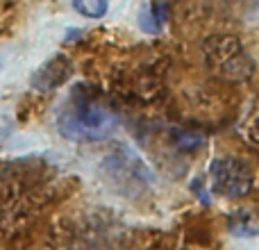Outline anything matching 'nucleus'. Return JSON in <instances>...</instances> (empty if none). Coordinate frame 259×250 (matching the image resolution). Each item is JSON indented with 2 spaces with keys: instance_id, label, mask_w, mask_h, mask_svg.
<instances>
[{
  "instance_id": "f03ea898",
  "label": "nucleus",
  "mask_w": 259,
  "mask_h": 250,
  "mask_svg": "<svg viewBox=\"0 0 259 250\" xmlns=\"http://www.w3.org/2000/svg\"><path fill=\"white\" fill-rule=\"evenodd\" d=\"M205 64L214 75L228 82H248L255 75V59L234 34H211L202 41Z\"/></svg>"
},
{
  "instance_id": "6e6552de",
  "label": "nucleus",
  "mask_w": 259,
  "mask_h": 250,
  "mask_svg": "<svg viewBox=\"0 0 259 250\" xmlns=\"http://www.w3.org/2000/svg\"><path fill=\"white\" fill-rule=\"evenodd\" d=\"M173 139H175V146L180 148V150H184V152H191V150H196V148H200L202 146V141L205 139L200 137V134H193V132H184V130H173Z\"/></svg>"
},
{
  "instance_id": "423d86ee",
  "label": "nucleus",
  "mask_w": 259,
  "mask_h": 250,
  "mask_svg": "<svg viewBox=\"0 0 259 250\" xmlns=\"http://www.w3.org/2000/svg\"><path fill=\"white\" fill-rule=\"evenodd\" d=\"M228 230L234 234V237H243V239H252L257 237L259 225L257 219L250 210H237L230 214L228 219Z\"/></svg>"
},
{
  "instance_id": "7ed1b4c3",
  "label": "nucleus",
  "mask_w": 259,
  "mask_h": 250,
  "mask_svg": "<svg viewBox=\"0 0 259 250\" xmlns=\"http://www.w3.org/2000/svg\"><path fill=\"white\" fill-rule=\"evenodd\" d=\"M103 173L118 193L130 198L139 196L155 184V173L150 171V166L123 143H118L103 159Z\"/></svg>"
},
{
  "instance_id": "39448f33",
  "label": "nucleus",
  "mask_w": 259,
  "mask_h": 250,
  "mask_svg": "<svg viewBox=\"0 0 259 250\" xmlns=\"http://www.w3.org/2000/svg\"><path fill=\"white\" fill-rule=\"evenodd\" d=\"M73 75V62L66 55H55L44 62L30 77V85L36 91H55Z\"/></svg>"
},
{
  "instance_id": "f257e3e1",
  "label": "nucleus",
  "mask_w": 259,
  "mask_h": 250,
  "mask_svg": "<svg viewBox=\"0 0 259 250\" xmlns=\"http://www.w3.org/2000/svg\"><path fill=\"white\" fill-rule=\"evenodd\" d=\"M57 128L71 141H103L118 128V116L107 105L75 91L59 109Z\"/></svg>"
},
{
  "instance_id": "0eeeda50",
  "label": "nucleus",
  "mask_w": 259,
  "mask_h": 250,
  "mask_svg": "<svg viewBox=\"0 0 259 250\" xmlns=\"http://www.w3.org/2000/svg\"><path fill=\"white\" fill-rule=\"evenodd\" d=\"M71 5L87 18H103L109 9V0H71Z\"/></svg>"
},
{
  "instance_id": "20e7f679",
  "label": "nucleus",
  "mask_w": 259,
  "mask_h": 250,
  "mask_svg": "<svg viewBox=\"0 0 259 250\" xmlns=\"http://www.w3.org/2000/svg\"><path fill=\"white\" fill-rule=\"evenodd\" d=\"M211 191L223 198H246L255 189V171L246 159L225 155L216 157L209 166Z\"/></svg>"
}]
</instances>
